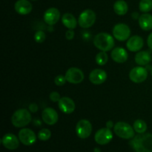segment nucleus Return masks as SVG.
<instances>
[{"label": "nucleus", "instance_id": "obj_1", "mask_svg": "<svg viewBox=\"0 0 152 152\" xmlns=\"http://www.w3.org/2000/svg\"><path fill=\"white\" fill-rule=\"evenodd\" d=\"M129 144L136 152H152V134H138Z\"/></svg>", "mask_w": 152, "mask_h": 152}, {"label": "nucleus", "instance_id": "obj_2", "mask_svg": "<svg viewBox=\"0 0 152 152\" xmlns=\"http://www.w3.org/2000/svg\"><path fill=\"white\" fill-rule=\"evenodd\" d=\"M114 37L108 33H99L94 39V45L100 51H109L114 48Z\"/></svg>", "mask_w": 152, "mask_h": 152}, {"label": "nucleus", "instance_id": "obj_3", "mask_svg": "<svg viewBox=\"0 0 152 152\" xmlns=\"http://www.w3.org/2000/svg\"><path fill=\"white\" fill-rule=\"evenodd\" d=\"M32 117L30 111L20 108L15 111L11 117V123L16 128H24L31 122Z\"/></svg>", "mask_w": 152, "mask_h": 152}, {"label": "nucleus", "instance_id": "obj_4", "mask_svg": "<svg viewBox=\"0 0 152 152\" xmlns=\"http://www.w3.org/2000/svg\"><path fill=\"white\" fill-rule=\"evenodd\" d=\"M114 132L117 136L122 139L131 140L135 136V131L129 123L117 122L114 127Z\"/></svg>", "mask_w": 152, "mask_h": 152}, {"label": "nucleus", "instance_id": "obj_5", "mask_svg": "<svg viewBox=\"0 0 152 152\" xmlns=\"http://www.w3.org/2000/svg\"><path fill=\"white\" fill-rule=\"evenodd\" d=\"M96 13L91 9L83 10L78 18V24L81 28H89L96 22Z\"/></svg>", "mask_w": 152, "mask_h": 152}, {"label": "nucleus", "instance_id": "obj_6", "mask_svg": "<svg viewBox=\"0 0 152 152\" xmlns=\"http://www.w3.org/2000/svg\"><path fill=\"white\" fill-rule=\"evenodd\" d=\"M112 33L114 39L120 42H124L130 38L131 29L126 24L118 23L114 25Z\"/></svg>", "mask_w": 152, "mask_h": 152}, {"label": "nucleus", "instance_id": "obj_7", "mask_svg": "<svg viewBox=\"0 0 152 152\" xmlns=\"http://www.w3.org/2000/svg\"><path fill=\"white\" fill-rule=\"evenodd\" d=\"M92 132V125L88 120H80L76 126V134L81 139H87Z\"/></svg>", "mask_w": 152, "mask_h": 152}, {"label": "nucleus", "instance_id": "obj_8", "mask_svg": "<svg viewBox=\"0 0 152 152\" xmlns=\"http://www.w3.org/2000/svg\"><path fill=\"white\" fill-rule=\"evenodd\" d=\"M65 78L67 82L71 84H80L83 81L85 75L81 69L76 67H72L67 70L65 73Z\"/></svg>", "mask_w": 152, "mask_h": 152}, {"label": "nucleus", "instance_id": "obj_9", "mask_svg": "<svg viewBox=\"0 0 152 152\" xmlns=\"http://www.w3.org/2000/svg\"><path fill=\"white\" fill-rule=\"evenodd\" d=\"M129 79L134 83H142L148 77V71L142 66L134 67L129 72Z\"/></svg>", "mask_w": 152, "mask_h": 152}, {"label": "nucleus", "instance_id": "obj_10", "mask_svg": "<svg viewBox=\"0 0 152 152\" xmlns=\"http://www.w3.org/2000/svg\"><path fill=\"white\" fill-rule=\"evenodd\" d=\"M113 139V133L111 129L108 128H102L99 129L94 135L95 142L101 145L109 143Z\"/></svg>", "mask_w": 152, "mask_h": 152}, {"label": "nucleus", "instance_id": "obj_11", "mask_svg": "<svg viewBox=\"0 0 152 152\" xmlns=\"http://www.w3.org/2000/svg\"><path fill=\"white\" fill-rule=\"evenodd\" d=\"M19 140L25 145H32L37 141V136L35 133L30 129H21L18 134Z\"/></svg>", "mask_w": 152, "mask_h": 152}, {"label": "nucleus", "instance_id": "obj_12", "mask_svg": "<svg viewBox=\"0 0 152 152\" xmlns=\"http://www.w3.org/2000/svg\"><path fill=\"white\" fill-rule=\"evenodd\" d=\"M60 12L56 7H50L45 12L43 19H44L45 22L48 25H54L59 22L60 19Z\"/></svg>", "mask_w": 152, "mask_h": 152}, {"label": "nucleus", "instance_id": "obj_13", "mask_svg": "<svg viewBox=\"0 0 152 152\" xmlns=\"http://www.w3.org/2000/svg\"><path fill=\"white\" fill-rule=\"evenodd\" d=\"M58 107L62 113L65 114H70L75 111L76 105L74 101L68 96L61 97L58 102Z\"/></svg>", "mask_w": 152, "mask_h": 152}, {"label": "nucleus", "instance_id": "obj_14", "mask_svg": "<svg viewBox=\"0 0 152 152\" xmlns=\"http://www.w3.org/2000/svg\"><path fill=\"white\" fill-rule=\"evenodd\" d=\"M42 119L45 124L48 126L55 125L59 120V115L55 109L52 108H46L42 113Z\"/></svg>", "mask_w": 152, "mask_h": 152}, {"label": "nucleus", "instance_id": "obj_15", "mask_svg": "<svg viewBox=\"0 0 152 152\" xmlns=\"http://www.w3.org/2000/svg\"><path fill=\"white\" fill-rule=\"evenodd\" d=\"M19 137L15 134L11 133L6 134L1 139V143L3 146L8 150H15L18 148L19 146Z\"/></svg>", "mask_w": 152, "mask_h": 152}, {"label": "nucleus", "instance_id": "obj_16", "mask_svg": "<svg viewBox=\"0 0 152 152\" xmlns=\"http://www.w3.org/2000/svg\"><path fill=\"white\" fill-rule=\"evenodd\" d=\"M107 73L104 70L96 68L91 71L89 74V80L94 85H101L105 83L107 80Z\"/></svg>", "mask_w": 152, "mask_h": 152}, {"label": "nucleus", "instance_id": "obj_17", "mask_svg": "<svg viewBox=\"0 0 152 152\" xmlns=\"http://www.w3.org/2000/svg\"><path fill=\"white\" fill-rule=\"evenodd\" d=\"M144 45L143 39L137 35L132 36L126 42V47L130 51L137 52L142 48Z\"/></svg>", "mask_w": 152, "mask_h": 152}, {"label": "nucleus", "instance_id": "obj_18", "mask_svg": "<svg viewBox=\"0 0 152 152\" xmlns=\"http://www.w3.org/2000/svg\"><path fill=\"white\" fill-rule=\"evenodd\" d=\"M111 57L117 63H124L129 58V54L123 48L118 47L113 49L111 52Z\"/></svg>", "mask_w": 152, "mask_h": 152}, {"label": "nucleus", "instance_id": "obj_19", "mask_svg": "<svg viewBox=\"0 0 152 152\" xmlns=\"http://www.w3.org/2000/svg\"><path fill=\"white\" fill-rule=\"evenodd\" d=\"M16 13L20 15H28L32 10V4L28 0H18L14 4Z\"/></svg>", "mask_w": 152, "mask_h": 152}, {"label": "nucleus", "instance_id": "obj_20", "mask_svg": "<svg viewBox=\"0 0 152 152\" xmlns=\"http://www.w3.org/2000/svg\"><path fill=\"white\" fill-rule=\"evenodd\" d=\"M139 25L143 31H148L152 29V15L148 13H144L138 19Z\"/></svg>", "mask_w": 152, "mask_h": 152}, {"label": "nucleus", "instance_id": "obj_21", "mask_svg": "<svg viewBox=\"0 0 152 152\" xmlns=\"http://www.w3.org/2000/svg\"><path fill=\"white\" fill-rule=\"evenodd\" d=\"M134 60L137 64L140 66H145L151 62V53L146 50H141L138 51L135 55Z\"/></svg>", "mask_w": 152, "mask_h": 152}, {"label": "nucleus", "instance_id": "obj_22", "mask_svg": "<svg viewBox=\"0 0 152 152\" xmlns=\"http://www.w3.org/2000/svg\"><path fill=\"white\" fill-rule=\"evenodd\" d=\"M62 22L64 26L66 27L68 29L74 30L77 28L78 21L77 20L74 15L69 13H66L62 16Z\"/></svg>", "mask_w": 152, "mask_h": 152}, {"label": "nucleus", "instance_id": "obj_23", "mask_svg": "<svg viewBox=\"0 0 152 152\" xmlns=\"http://www.w3.org/2000/svg\"><path fill=\"white\" fill-rule=\"evenodd\" d=\"M114 10L116 14L119 16H124L129 10V6L127 2L124 0H117L114 4Z\"/></svg>", "mask_w": 152, "mask_h": 152}, {"label": "nucleus", "instance_id": "obj_24", "mask_svg": "<svg viewBox=\"0 0 152 152\" xmlns=\"http://www.w3.org/2000/svg\"><path fill=\"white\" fill-rule=\"evenodd\" d=\"M133 128L135 132H137V134H144L146 132L148 126L144 120L139 119V120H135L133 125Z\"/></svg>", "mask_w": 152, "mask_h": 152}, {"label": "nucleus", "instance_id": "obj_25", "mask_svg": "<svg viewBox=\"0 0 152 152\" xmlns=\"http://www.w3.org/2000/svg\"><path fill=\"white\" fill-rule=\"evenodd\" d=\"M95 61L98 65H105L108 61V56L105 51H100L96 55Z\"/></svg>", "mask_w": 152, "mask_h": 152}, {"label": "nucleus", "instance_id": "obj_26", "mask_svg": "<svg viewBox=\"0 0 152 152\" xmlns=\"http://www.w3.org/2000/svg\"><path fill=\"white\" fill-rule=\"evenodd\" d=\"M140 10L142 13H148L152 10V0H141L139 4Z\"/></svg>", "mask_w": 152, "mask_h": 152}, {"label": "nucleus", "instance_id": "obj_27", "mask_svg": "<svg viewBox=\"0 0 152 152\" xmlns=\"http://www.w3.org/2000/svg\"><path fill=\"white\" fill-rule=\"evenodd\" d=\"M38 138L41 141H47L51 137V132L48 129H42L39 132Z\"/></svg>", "mask_w": 152, "mask_h": 152}, {"label": "nucleus", "instance_id": "obj_28", "mask_svg": "<svg viewBox=\"0 0 152 152\" xmlns=\"http://www.w3.org/2000/svg\"><path fill=\"white\" fill-rule=\"evenodd\" d=\"M34 38L36 42L42 43L46 39V34H45L44 31H38L35 33V34L34 36Z\"/></svg>", "mask_w": 152, "mask_h": 152}, {"label": "nucleus", "instance_id": "obj_29", "mask_svg": "<svg viewBox=\"0 0 152 152\" xmlns=\"http://www.w3.org/2000/svg\"><path fill=\"white\" fill-rule=\"evenodd\" d=\"M66 82H67V80H66V78H65V76L62 75V74L57 75L54 79V83L57 86H64Z\"/></svg>", "mask_w": 152, "mask_h": 152}, {"label": "nucleus", "instance_id": "obj_30", "mask_svg": "<svg viewBox=\"0 0 152 152\" xmlns=\"http://www.w3.org/2000/svg\"><path fill=\"white\" fill-rule=\"evenodd\" d=\"M50 99L53 102H58L61 99L60 94L58 93L57 91H52L51 93L50 94Z\"/></svg>", "mask_w": 152, "mask_h": 152}, {"label": "nucleus", "instance_id": "obj_31", "mask_svg": "<svg viewBox=\"0 0 152 152\" xmlns=\"http://www.w3.org/2000/svg\"><path fill=\"white\" fill-rule=\"evenodd\" d=\"M74 31L72 29H68L65 32V38L67 40H72L74 37Z\"/></svg>", "mask_w": 152, "mask_h": 152}, {"label": "nucleus", "instance_id": "obj_32", "mask_svg": "<svg viewBox=\"0 0 152 152\" xmlns=\"http://www.w3.org/2000/svg\"><path fill=\"white\" fill-rule=\"evenodd\" d=\"M38 105L36 103H31L29 105V111L32 113H35L38 111Z\"/></svg>", "mask_w": 152, "mask_h": 152}, {"label": "nucleus", "instance_id": "obj_33", "mask_svg": "<svg viewBox=\"0 0 152 152\" xmlns=\"http://www.w3.org/2000/svg\"><path fill=\"white\" fill-rule=\"evenodd\" d=\"M147 44H148V47L152 50V33H151L149 34V36L148 37V39H147Z\"/></svg>", "mask_w": 152, "mask_h": 152}, {"label": "nucleus", "instance_id": "obj_34", "mask_svg": "<svg viewBox=\"0 0 152 152\" xmlns=\"http://www.w3.org/2000/svg\"><path fill=\"white\" fill-rule=\"evenodd\" d=\"M105 126H106V128H108V129H111L113 127H114V123H113V121H111V120H108V121H107Z\"/></svg>", "mask_w": 152, "mask_h": 152}, {"label": "nucleus", "instance_id": "obj_35", "mask_svg": "<svg viewBox=\"0 0 152 152\" xmlns=\"http://www.w3.org/2000/svg\"><path fill=\"white\" fill-rule=\"evenodd\" d=\"M132 16H133V19H139V17H140L139 14H138V13H137V12H134V13H133V14H132Z\"/></svg>", "mask_w": 152, "mask_h": 152}, {"label": "nucleus", "instance_id": "obj_36", "mask_svg": "<svg viewBox=\"0 0 152 152\" xmlns=\"http://www.w3.org/2000/svg\"><path fill=\"white\" fill-rule=\"evenodd\" d=\"M94 152H101L100 149L99 148H94Z\"/></svg>", "mask_w": 152, "mask_h": 152}, {"label": "nucleus", "instance_id": "obj_37", "mask_svg": "<svg viewBox=\"0 0 152 152\" xmlns=\"http://www.w3.org/2000/svg\"><path fill=\"white\" fill-rule=\"evenodd\" d=\"M151 76H152V68H151Z\"/></svg>", "mask_w": 152, "mask_h": 152}, {"label": "nucleus", "instance_id": "obj_38", "mask_svg": "<svg viewBox=\"0 0 152 152\" xmlns=\"http://www.w3.org/2000/svg\"><path fill=\"white\" fill-rule=\"evenodd\" d=\"M32 1H36V0H32Z\"/></svg>", "mask_w": 152, "mask_h": 152}]
</instances>
